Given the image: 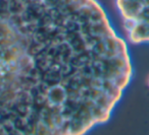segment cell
Here are the masks:
<instances>
[{
    "label": "cell",
    "mask_w": 149,
    "mask_h": 135,
    "mask_svg": "<svg viewBox=\"0 0 149 135\" xmlns=\"http://www.w3.org/2000/svg\"><path fill=\"white\" fill-rule=\"evenodd\" d=\"M147 84H148V87H149V76H148V79H147Z\"/></svg>",
    "instance_id": "cell-3"
},
{
    "label": "cell",
    "mask_w": 149,
    "mask_h": 135,
    "mask_svg": "<svg viewBox=\"0 0 149 135\" xmlns=\"http://www.w3.org/2000/svg\"><path fill=\"white\" fill-rule=\"evenodd\" d=\"M133 73L97 0H0V135H86Z\"/></svg>",
    "instance_id": "cell-1"
},
{
    "label": "cell",
    "mask_w": 149,
    "mask_h": 135,
    "mask_svg": "<svg viewBox=\"0 0 149 135\" xmlns=\"http://www.w3.org/2000/svg\"><path fill=\"white\" fill-rule=\"evenodd\" d=\"M127 41L149 44V0H114Z\"/></svg>",
    "instance_id": "cell-2"
}]
</instances>
